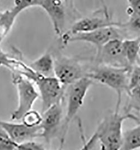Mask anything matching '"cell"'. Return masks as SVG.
Wrapping results in <instances>:
<instances>
[{"mask_svg":"<svg viewBox=\"0 0 140 150\" xmlns=\"http://www.w3.org/2000/svg\"><path fill=\"white\" fill-rule=\"evenodd\" d=\"M140 149V125L123 133L120 150H136Z\"/></svg>","mask_w":140,"mask_h":150,"instance_id":"obj_16","label":"cell"},{"mask_svg":"<svg viewBox=\"0 0 140 150\" xmlns=\"http://www.w3.org/2000/svg\"><path fill=\"white\" fill-rule=\"evenodd\" d=\"M136 121L139 119L133 114H121L120 110L106 116L100 122L94 133L101 144V150H120L123 138V124L127 119Z\"/></svg>","mask_w":140,"mask_h":150,"instance_id":"obj_1","label":"cell"},{"mask_svg":"<svg viewBox=\"0 0 140 150\" xmlns=\"http://www.w3.org/2000/svg\"><path fill=\"white\" fill-rule=\"evenodd\" d=\"M128 99L127 102L126 111L136 110L140 111V87L132 89L128 93Z\"/></svg>","mask_w":140,"mask_h":150,"instance_id":"obj_18","label":"cell"},{"mask_svg":"<svg viewBox=\"0 0 140 150\" xmlns=\"http://www.w3.org/2000/svg\"><path fill=\"white\" fill-rule=\"evenodd\" d=\"M116 39L124 40L120 33V29L110 27L71 35L68 38V43L73 42H87L95 46L96 48V52H98L107 43Z\"/></svg>","mask_w":140,"mask_h":150,"instance_id":"obj_10","label":"cell"},{"mask_svg":"<svg viewBox=\"0 0 140 150\" xmlns=\"http://www.w3.org/2000/svg\"><path fill=\"white\" fill-rule=\"evenodd\" d=\"M127 32L134 34L135 38H140V16L135 15H129V19L126 23H122L120 28Z\"/></svg>","mask_w":140,"mask_h":150,"instance_id":"obj_17","label":"cell"},{"mask_svg":"<svg viewBox=\"0 0 140 150\" xmlns=\"http://www.w3.org/2000/svg\"><path fill=\"white\" fill-rule=\"evenodd\" d=\"M16 150H46L44 146L40 143H37L33 141L18 144Z\"/></svg>","mask_w":140,"mask_h":150,"instance_id":"obj_23","label":"cell"},{"mask_svg":"<svg viewBox=\"0 0 140 150\" xmlns=\"http://www.w3.org/2000/svg\"><path fill=\"white\" fill-rule=\"evenodd\" d=\"M0 127L10 139L18 145L32 141L40 136L39 126L30 128L23 123H12L0 120Z\"/></svg>","mask_w":140,"mask_h":150,"instance_id":"obj_12","label":"cell"},{"mask_svg":"<svg viewBox=\"0 0 140 150\" xmlns=\"http://www.w3.org/2000/svg\"></svg>","mask_w":140,"mask_h":150,"instance_id":"obj_25","label":"cell"},{"mask_svg":"<svg viewBox=\"0 0 140 150\" xmlns=\"http://www.w3.org/2000/svg\"><path fill=\"white\" fill-rule=\"evenodd\" d=\"M131 69L96 65L89 69L87 78L99 82L114 90L117 95L115 110H120L123 93L129 92V78Z\"/></svg>","mask_w":140,"mask_h":150,"instance_id":"obj_2","label":"cell"},{"mask_svg":"<svg viewBox=\"0 0 140 150\" xmlns=\"http://www.w3.org/2000/svg\"><path fill=\"white\" fill-rule=\"evenodd\" d=\"M93 83L91 79L85 77L66 87L67 110L61 127L62 135L60 150L62 148L70 124L83 105L87 93Z\"/></svg>","mask_w":140,"mask_h":150,"instance_id":"obj_3","label":"cell"},{"mask_svg":"<svg viewBox=\"0 0 140 150\" xmlns=\"http://www.w3.org/2000/svg\"><path fill=\"white\" fill-rule=\"evenodd\" d=\"M18 62V60L14 59L0 49V66L5 67L13 71Z\"/></svg>","mask_w":140,"mask_h":150,"instance_id":"obj_22","label":"cell"},{"mask_svg":"<svg viewBox=\"0 0 140 150\" xmlns=\"http://www.w3.org/2000/svg\"><path fill=\"white\" fill-rule=\"evenodd\" d=\"M63 117L62 103L54 105L42 113L40 137L43 138L47 143H50L61 125L62 126Z\"/></svg>","mask_w":140,"mask_h":150,"instance_id":"obj_11","label":"cell"},{"mask_svg":"<svg viewBox=\"0 0 140 150\" xmlns=\"http://www.w3.org/2000/svg\"><path fill=\"white\" fill-rule=\"evenodd\" d=\"M122 22L113 21L106 8L100 9L94 14L80 18L72 24L70 28L62 35L61 40L64 46L67 45L70 36L84 33L104 28H120Z\"/></svg>","mask_w":140,"mask_h":150,"instance_id":"obj_4","label":"cell"},{"mask_svg":"<svg viewBox=\"0 0 140 150\" xmlns=\"http://www.w3.org/2000/svg\"><path fill=\"white\" fill-rule=\"evenodd\" d=\"M88 71L77 58L60 55L54 59V76L65 87L87 77Z\"/></svg>","mask_w":140,"mask_h":150,"instance_id":"obj_7","label":"cell"},{"mask_svg":"<svg viewBox=\"0 0 140 150\" xmlns=\"http://www.w3.org/2000/svg\"><path fill=\"white\" fill-rule=\"evenodd\" d=\"M42 115L35 110H30L26 113L22 118L23 123L27 127L34 128L39 127L42 122Z\"/></svg>","mask_w":140,"mask_h":150,"instance_id":"obj_19","label":"cell"},{"mask_svg":"<svg viewBox=\"0 0 140 150\" xmlns=\"http://www.w3.org/2000/svg\"><path fill=\"white\" fill-rule=\"evenodd\" d=\"M140 38L123 40L124 53L128 68L131 69L140 63Z\"/></svg>","mask_w":140,"mask_h":150,"instance_id":"obj_15","label":"cell"},{"mask_svg":"<svg viewBox=\"0 0 140 150\" xmlns=\"http://www.w3.org/2000/svg\"><path fill=\"white\" fill-rule=\"evenodd\" d=\"M67 4L66 1L35 0V6L45 11L52 22L55 33L60 38L66 32Z\"/></svg>","mask_w":140,"mask_h":150,"instance_id":"obj_8","label":"cell"},{"mask_svg":"<svg viewBox=\"0 0 140 150\" xmlns=\"http://www.w3.org/2000/svg\"><path fill=\"white\" fill-rule=\"evenodd\" d=\"M29 68L38 75L54 77V58L51 53L46 52L31 62Z\"/></svg>","mask_w":140,"mask_h":150,"instance_id":"obj_14","label":"cell"},{"mask_svg":"<svg viewBox=\"0 0 140 150\" xmlns=\"http://www.w3.org/2000/svg\"><path fill=\"white\" fill-rule=\"evenodd\" d=\"M139 87H140V63L131 69L129 78V91Z\"/></svg>","mask_w":140,"mask_h":150,"instance_id":"obj_20","label":"cell"},{"mask_svg":"<svg viewBox=\"0 0 140 150\" xmlns=\"http://www.w3.org/2000/svg\"><path fill=\"white\" fill-rule=\"evenodd\" d=\"M13 81L18 92V104L11 114V119L20 120L26 113L32 110L39 94L33 82L19 73H13Z\"/></svg>","mask_w":140,"mask_h":150,"instance_id":"obj_5","label":"cell"},{"mask_svg":"<svg viewBox=\"0 0 140 150\" xmlns=\"http://www.w3.org/2000/svg\"><path fill=\"white\" fill-rule=\"evenodd\" d=\"M17 146L0 127V150H16Z\"/></svg>","mask_w":140,"mask_h":150,"instance_id":"obj_21","label":"cell"},{"mask_svg":"<svg viewBox=\"0 0 140 150\" xmlns=\"http://www.w3.org/2000/svg\"><path fill=\"white\" fill-rule=\"evenodd\" d=\"M123 40H113L105 45L96 53V65L129 68L124 53Z\"/></svg>","mask_w":140,"mask_h":150,"instance_id":"obj_9","label":"cell"},{"mask_svg":"<svg viewBox=\"0 0 140 150\" xmlns=\"http://www.w3.org/2000/svg\"><path fill=\"white\" fill-rule=\"evenodd\" d=\"M39 91L42 103V113L51 106L63 103L66 87L54 77H45L35 74L31 80Z\"/></svg>","mask_w":140,"mask_h":150,"instance_id":"obj_6","label":"cell"},{"mask_svg":"<svg viewBox=\"0 0 140 150\" xmlns=\"http://www.w3.org/2000/svg\"><path fill=\"white\" fill-rule=\"evenodd\" d=\"M13 7L0 13V45L13 27L19 15L30 7L35 6L34 1H15Z\"/></svg>","mask_w":140,"mask_h":150,"instance_id":"obj_13","label":"cell"},{"mask_svg":"<svg viewBox=\"0 0 140 150\" xmlns=\"http://www.w3.org/2000/svg\"><path fill=\"white\" fill-rule=\"evenodd\" d=\"M127 13L128 15H135L140 16V0L127 1Z\"/></svg>","mask_w":140,"mask_h":150,"instance_id":"obj_24","label":"cell"}]
</instances>
